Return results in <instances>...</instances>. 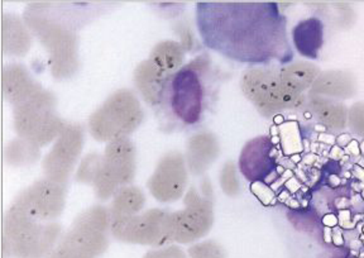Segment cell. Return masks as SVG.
<instances>
[{"label":"cell","mask_w":364,"mask_h":258,"mask_svg":"<svg viewBox=\"0 0 364 258\" xmlns=\"http://www.w3.org/2000/svg\"><path fill=\"white\" fill-rule=\"evenodd\" d=\"M279 6L273 1H200V37L205 46L237 63H291L287 21Z\"/></svg>","instance_id":"6da1fadb"},{"label":"cell","mask_w":364,"mask_h":258,"mask_svg":"<svg viewBox=\"0 0 364 258\" xmlns=\"http://www.w3.org/2000/svg\"><path fill=\"white\" fill-rule=\"evenodd\" d=\"M56 9L45 3L32 4L24 13V23L50 53L53 77L68 79L80 66L77 33L71 21L60 16Z\"/></svg>","instance_id":"7a4b0ae2"},{"label":"cell","mask_w":364,"mask_h":258,"mask_svg":"<svg viewBox=\"0 0 364 258\" xmlns=\"http://www.w3.org/2000/svg\"><path fill=\"white\" fill-rule=\"evenodd\" d=\"M136 175V149L128 137L109 142L104 155L91 154L81 162L76 178L94 186L100 200H108Z\"/></svg>","instance_id":"3957f363"},{"label":"cell","mask_w":364,"mask_h":258,"mask_svg":"<svg viewBox=\"0 0 364 258\" xmlns=\"http://www.w3.org/2000/svg\"><path fill=\"white\" fill-rule=\"evenodd\" d=\"M61 225L32 217L13 201L4 219V254L14 258H43L53 251Z\"/></svg>","instance_id":"277c9868"},{"label":"cell","mask_w":364,"mask_h":258,"mask_svg":"<svg viewBox=\"0 0 364 258\" xmlns=\"http://www.w3.org/2000/svg\"><path fill=\"white\" fill-rule=\"evenodd\" d=\"M242 92L266 118H274L284 112L306 105L305 94L292 92L279 77V69L253 68L242 75Z\"/></svg>","instance_id":"5b68a950"},{"label":"cell","mask_w":364,"mask_h":258,"mask_svg":"<svg viewBox=\"0 0 364 258\" xmlns=\"http://www.w3.org/2000/svg\"><path fill=\"white\" fill-rule=\"evenodd\" d=\"M110 223V213L105 208H90L81 213L48 258L99 257L108 247Z\"/></svg>","instance_id":"8992f818"},{"label":"cell","mask_w":364,"mask_h":258,"mask_svg":"<svg viewBox=\"0 0 364 258\" xmlns=\"http://www.w3.org/2000/svg\"><path fill=\"white\" fill-rule=\"evenodd\" d=\"M55 108L56 97L45 89L14 107V129L19 139L38 149L58 137L66 123L57 117Z\"/></svg>","instance_id":"52a82bcc"},{"label":"cell","mask_w":364,"mask_h":258,"mask_svg":"<svg viewBox=\"0 0 364 258\" xmlns=\"http://www.w3.org/2000/svg\"><path fill=\"white\" fill-rule=\"evenodd\" d=\"M143 121L139 100L128 89L113 92L89 119L91 136L100 142L128 137Z\"/></svg>","instance_id":"ba28073f"},{"label":"cell","mask_w":364,"mask_h":258,"mask_svg":"<svg viewBox=\"0 0 364 258\" xmlns=\"http://www.w3.org/2000/svg\"><path fill=\"white\" fill-rule=\"evenodd\" d=\"M210 66L208 56H199L171 77L168 102L172 114L185 126H193L204 113L205 87L201 75Z\"/></svg>","instance_id":"9c48e42d"},{"label":"cell","mask_w":364,"mask_h":258,"mask_svg":"<svg viewBox=\"0 0 364 258\" xmlns=\"http://www.w3.org/2000/svg\"><path fill=\"white\" fill-rule=\"evenodd\" d=\"M203 195L190 188L185 196V209L170 214L168 233L171 242L188 243L204 237L214 223V199L210 181L201 184Z\"/></svg>","instance_id":"30bf717a"},{"label":"cell","mask_w":364,"mask_h":258,"mask_svg":"<svg viewBox=\"0 0 364 258\" xmlns=\"http://www.w3.org/2000/svg\"><path fill=\"white\" fill-rule=\"evenodd\" d=\"M168 217L170 213L154 209L143 214L112 219L110 230L119 241L149 246H164L171 242Z\"/></svg>","instance_id":"8fae6325"},{"label":"cell","mask_w":364,"mask_h":258,"mask_svg":"<svg viewBox=\"0 0 364 258\" xmlns=\"http://www.w3.org/2000/svg\"><path fill=\"white\" fill-rule=\"evenodd\" d=\"M84 144V128L66 124L43 161V171L50 180L66 184Z\"/></svg>","instance_id":"7c38bea8"},{"label":"cell","mask_w":364,"mask_h":258,"mask_svg":"<svg viewBox=\"0 0 364 258\" xmlns=\"http://www.w3.org/2000/svg\"><path fill=\"white\" fill-rule=\"evenodd\" d=\"M66 186L50 178H42L16 198L19 205L36 219L53 222L65 207Z\"/></svg>","instance_id":"4fadbf2b"},{"label":"cell","mask_w":364,"mask_h":258,"mask_svg":"<svg viewBox=\"0 0 364 258\" xmlns=\"http://www.w3.org/2000/svg\"><path fill=\"white\" fill-rule=\"evenodd\" d=\"M239 170L252 184H266L268 178L277 176V149L272 138L258 136L248 141L239 156Z\"/></svg>","instance_id":"5bb4252c"},{"label":"cell","mask_w":364,"mask_h":258,"mask_svg":"<svg viewBox=\"0 0 364 258\" xmlns=\"http://www.w3.org/2000/svg\"><path fill=\"white\" fill-rule=\"evenodd\" d=\"M186 185L188 171L185 157L180 152H170L159 161L148 181V189L157 200L171 203L181 198Z\"/></svg>","instance_id":"9a60e30c"},{"label":"cell","mask_w":364,"mask_h":258,"mask_svg":"<svg viewBox=\"0 0 364 258\" xmlns=\"http://www.w3.org/2000/svg\"><path fill=\"white\" fill-rule=\"evenodd\" d=\"M358 92V81L355 75L344 70H328L321 71L314 82L307 97L331 99V100H348L355 97Z\"/></svg>","instance_id":"2e32d148"},{"label":"cell","mask_w":364,"mask_h":258,"mask_svg":"<svg viewBox=\"0 0 364 258\" xmlns=\"http://www.w3.org/2000/svg\"><path fill=\"white\" fill-rule=\"evenodd\" d=\"M172 76L148 58L136 66L134 82L143 100L152 107H159L164 103Z\"/></svg>","instance_id":"e0dca14e"},{"label":"cell","mask_w":364,"mask_h":258,"mask_svg":"<svg viewBox=\"0 0 364 258\" xmlns=\"http://www.w3.org/2000/svg\"><path fill=\"white\" fill-rule=\"evenodd\" d=\"M41 90L43 87L34 80L24 66L9 65L3 70V94L13 107L26 103Z\"/></svg>","instance_id":"ac0fdd59"},{"label":"cell","mask_w":364,"mask_h":258,"mask_svg":"<svg viewBox=\"0 0 364 258\" xmlns=\"http://www.w3.org/2000/svg\"><path fill=\"white\" fill-rule=\"evenodd\" d=\"M296 51L302 58L316 60L324 46V23L318 17H310L296 24L292 29Z\"/></svg>","instance_id":"d6986e66"},{"label":"cell","mask_w":364,"mask_h":258,"mask_svg":"<svg viewBox=\"0 0 364 258\" xmlns=\"http://www.w3.org/2000/svg\"><path fill=\"white\" fill-rule=\"evenodd\" d=\"M219 155V144L213 133L203 132L190 138L188 144V166L193 175L204 173Z\"/></svg>","instance_id":"ffe728a7"},{"label":"cell","mask_w":364,"mask_h":258,"mask_svg":"<svg viewBox=\"0 0 364 258\" xmlns=\"http://www.w3.org/2000/svg\"><path fill=\"white\" fill-rule=\"evenodd\" d=\"M307 108L321 126L331 132H341L348 124V107L331 99L307 97Z\"/></svg>","instance_id":"44dd1931"},{"label":"cell","mask_w":364,"mask_h":258,"mask_svg":"<svg viewBox=\"0 0 364 258\" xmlns=\"http://www.w3.org/2000/svg\"><path fill=\"white\" fill-rule=\"evenodd\" d=\"M3 50L6 55L22 58L32 46V33L27 24L14 14L3 17Z\"/></svg>","instance_id":"7402d4cb"},{"label":"cell","mask_w":364,"mask_h":258,"mask_svg":"<svg viewBox=\"0 0 364 258\" xmlns=\"http://www.w3.org/2000/svg\"><path fill=\"white\" fill-rule=\"evenodd\" d=\"M279 74L284 85L292 92L305 94L311 89L318 75L321 74V70L318 65L310 61H296L279 68Z\"/></svg>","instance_id":"603a6c76"},{"label":"cell","mask_w":364,"mask_h":258,"mask_svg":"<svg viewBox=\"0 0 364 258\" xmlns=\"http://www.w3.org/2000/svg\"><path fill=\"white\" fill-rule=\"evenodd\" d=\"M151 60L161 69L171 75L176 74L181 69L185 60L183 45L175 41H164L156 45L151 52Z\"/></svg>","instance_id":"cb8c5ba5"},{"label":"cell","mask_w":364,"mask_h":258,"mask_svg":"<svg viewBox=\"0 0 364 258\" xmlns=\"http://www.w3.org/2000/svg\"><path fill=\"white\" fill-rule=\"evenodd\" d=\"M144 205V195L138 188H123L114 195L110 207V218H124L136 215L142 210Z\"/></svg>","instance_id":"d4e9b609"},{"label":"cell","mask_w":364,"mask_h":258,"mask_svg":"<svg viewBox=\"0 0 364 258\" xmlns=\"http://www.w3.org/2000/svg\"><path fill=\"white\" fill-rule=\"evenodd\" d=\"M281 134V144L284 155H297L304 151V141H302L301 129L299 122H284L279 128Z\"/></svg>","instance_id":"484cf974"},{"label":"cell","mask_w":364,"mask_h":258,"mask_svg":"<svg viewBox=\"0 0 364 258\" xmlns=\"http://www.w3.org/2000/svg\"><path fill=\"white\" fill-rule=\"evenodd\" d=\"M220 185L227 195H238L240 184H239L237 168L234 162H227L223 167L222 173H220Z\"/></svg>","instance_id":"4316f807"},{"label":"cell","mask_w":364,"mask_h":258,"mask_svg":"<svg viewBox=\"0 0 364 258\" xmlns=\"http://www.w3.org/2000/svg\"><path fill=\"white\" fill-rule=\"evenodd\" d=\"M347 127L355 136L364 137V102H357L348 108Z\"/></svg>","instance_id":"83f0119b"},{"label":"cell","mask_w":364,"mask_h":258,"mask_svg":"<svg viewBox=\"0 0 364 258\" xmlns=\"http://www.w3.org/2000/svg\"><path fill=\"white\" fill-rule=\"evenodd\" d=\"M191 258H224L222 247L215 242H204L188 249Z\"/></svg>","instance_id":"f1b7e54d"},{"label":"cell","mask_w":364,"mask_h":258,"mask_svg":"<svg viewBox=\"0 0 364 258\" xmlns=\"http://www.w3.org/2000/svg\"><path fill=\"white\" fill-rule=\"evenodd\" d=\"M250 189H252V193H255V195L264 205H272V204H274V201H276L274 191L267 184H264V183H255V184H252Z\"/></svg>","instance_id":"f546056e"},{"label":"cell","mask_w":364,"mask_h":258,"mask_svg":"<svg viewBox=\"0 0 364 258\" xmlns=\"http://www.w3.org/2000/svg\"><path fill=\"white\" fill-rule=\"evenodd\" d=\"M144 258H186L185 253L182 252L180 248L177 247H170V248H164V249H157L148 253Z\"/></svg>","instance_id":"4dcf8cb0"},{"label":"cell","mask_w":364,"mask_h":258,"mask_svg":"<svg viewBox=\"0 0 364 258\" xmlns=\"http://www.w3.org/2000/svg\"><path fill=\"white\" fill-rule=\"evenodd\" d=\"M330 156H331V158L333 160H341V158H347L346 156H344V149L339 147V146H333V149L330 151Z\"/></svg>","instance_id":"1f68e13d"},{"label":"cell","mask_w":364,"mask_h":258,"mask_svg":"<svg viewBox=\"0 0 364 258\" xmlns=\"http://www.w3.org/2000/svg\"><path fill=\"white\" fill-rule=\"evenodd\" d=\"M353 139L350 137V134H341L339 137L336 138V146H339V147H347L348 144L352 142Z\"/></svg>","instance_id":"d6a6232c"},{"label":"cell","mask_w":364,"mask_h":258,"mask_svg":"<svg viewBox=\"0 0 364 258\" xmlns=\"http://www.w3.org/2000/svg\"><path fill=\"white\" fill-rule=\"evenodd\" d=\"M346 149L354 156L360 155V144H358V141H355V139H353L350 144H348Z\"/></svg>","instance_id":"836d02e7"},{"label":"cell","mask_w":364,"mask_h":258,"mask_svg":"<svg viewBox=\"0 0 364 258\" xmlns=\"http://www.w3.org/2000/svg\"><path fill=\"white\" fill-rule=\"evenodd\" d=\"M353 175L354 178H358L359 181L364 183V168L363 167L359 166V165H354L353 166Z\"/></svg>","instance_id":"e575fe53"},{"label":"cell","mask_w":364,"mask_h":258,"mask_svg":"<svg viewBox=\"0 0 364 258\" xmlns=\"http://www.w3.org/2000/svg\"><path fill=\"white\" fill-rule=\"evenodd\" d=\"M323 223H324L326 227H334V225L338 223V218H336L334 214H328V215H325L324 219H323Z\"/></svg>","instance_id":"d590c367"},{"label":"cell","mask_w":364,"mask_h":258,"mask_svg":"<svg viewBox=\"0 0 364 258\" xmlns=\"http://www.w3.org/2000/svg\"><path fill=\"white\" fill-rule=\"evenodd\" d=\"M360 155L363 156V157H364V139H363V142H362V144H360Z\"/></svg>","instance_id":"8d00e7d4"},{"label":"cell","mask_w":364,"mask_h":258,"mask_svg":"<svg viewBox=\"0 0 364 258\" xmlns=\"http://www.w3.org/2000/svg\"><path fill=\"white\" fill-rule=\"evenodd\" d=\"M362 196H363V199H364V190H363V191H362Z\"/></svg>","instance_id":"74e56055"}]
</instances>
